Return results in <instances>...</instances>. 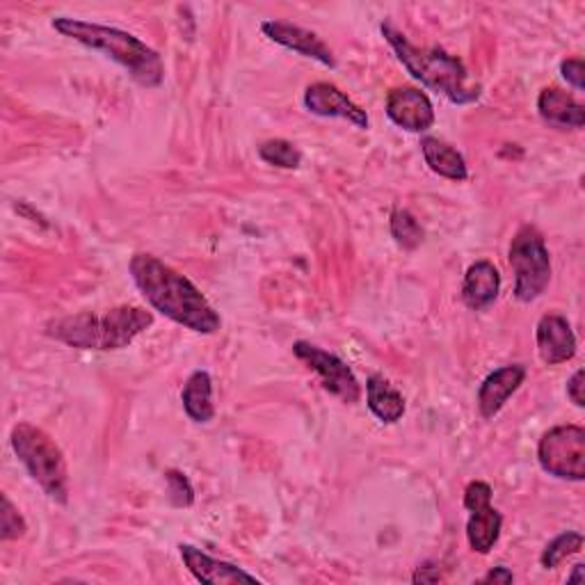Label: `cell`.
<instances>
[{
	"instance_id": "6da1fadb",
	"label": "cell",
	"mask_w": 585,
	"mask_h": 585,
	"mask_svg": "<svg viewBox=\"0 0 585 585\" xmlns=\"http://www.w3.org/2000/svg\"><path fill=\"white\" fill-rule=\"evenodd\" d=\"M129 270L153 311L197 334H216L222 327L220 314L204 298V292L158 257L133 255Z\"/></svg>"
},
{
	"instance_id": "7a4b0ae2",
	"label": "cell",
	"mask_w": 585,
	"mask_h": 585,
	"mask_svg": "<svg viewBox=\"0 0 585 585\" xmlns=\"http://www.w3.org/2000/svg\"><path fill=\"white\" fill-rule=\"evenodd\" d=\"M151 325V311L133 305H121L103 314L82 311L76 316L49 320L44 331L47 337L76 350L110 353L129 348Z\"/></svg>"
},
{
	"instance_id": "3957f363",
	"label": "cell",
	"mask_w": 585,
	"mask_h": 585,
	"mask_svg": "<svg viewBox=\"0 0 585 585\" xmlns=\"http://www.w3.org/2000/svg\"><path fill=\"white\" fill-rule=\"evenodd\" d=\"M51 28L62 37L78 41L82 47L103 53L106 58L127 69L138 86L149 90L162 86L165 65L160 53L147 47L136 34L71 17H56L51 21Z\"/></svg>"
},
{
	"instance_id": "277c9868",
	"label": "cell",
	"mask_w": 585,
	"mask_h": 585,
	"mask_svg": "<svg viewBox=\"0 0 585 585\" xmlns=\"http://www.w3.org/2000/svg\"><path fill=\"white\" fill-rule=\"evenodd\" d=\"M380 30L400 65L412 73V78L419 80L422 86L446 97L450 103L457 106L474 103L480 99V88L469 86V71L463 65V60L448 56L442 49L414 47L391 21H385Z\"/></svg>"
},
{
	"instance_id": "5b68a950",
	"label": "cell",
	"mask_w": 585,
	"mask_h": 585,
	"mask_svg": "<svg viewBox=\"0 0 585 585\" xmlns=\"http://www.w3.org/2000/svg\"><path fill=\"white\" fill-rule=\"evenodd\" d=\"M10 444L28 476L60 506L69 504V469L56 439L32 424H17Z\"/></svg>"
},
{
	"instance_id": "8992f818",
	"label": "cell",
	"mask_w": 585,
	"mask_h": 585,
	"mask_svg": "<svg viewBox=\"0 0 585 585\" xmlns=\"http://www.w3.org/2000/svg\"><path fill=\"white\" fill-rule=\"evenodd\" d=\"M508 261L515 270V298L524 305L537 300L552 281V257L545 236L533 225H524L510 242Z\"/></svg>"
},
{
	"instance_id": "52a82bcc",
	"label": "cell",
	"mask_w": 585,
	"mask_h": 585,
	"mask_svg": "<svg viewBox=\"0 0 585 585\" xmlns=\"http://www.w3.org/2000/svg\"><path fill=\"white\" fill-rule=\"evenodd\" d=\"M537 463L549 476L581 483L585 478V430L581 426H556L537 446Z\"/></svg>"
},
{
	"instance_id": "ba28073f",
	"label": "cell",
	"mask_w": 585,
	"mask_h": 585,
	"mask_svg": "<svg viewBox=\"0 0 585 585\" xmlns=\"http://www.w3.org/2000/svg\"><path fill=\"white\" fill-rule=\"evenodd\" d=\"M292 353L318 375L320 385L331 396L341 398L344 403H357L361 398V387L355 378V373L341 357L331 355L309 341H296L292 344Z\"/></svg>"
},
{
	"instance_id": "9c48e42d",
	"label": "cell",
	"mask_w": 585,
	"mask_h": 585,
	"mask_svg": "<svg viewBox=\"0 0 585 585\" xmlns=\"http://www.w3.org/2000/svg\"><path fill=\"white\" fill-rule=\"evenodd\" d=\"M387 117L403 131L426 133L435 123V106L422 90L394 88L387 95Z\"/></svg>"
},
{
	"instance_id": "30bf717a",
	"label": "cell",
	"mask_w": 585,
	"mask_h": 585,
	"mask_svg": "<svg viewBox=\"0 0 585 585\" xmlns=\"http://www.w3.org/2000/svg\"><path fill=\"white\" fill-rule=\"evenodd\" d=\"M305 108L311 115L329 117V119H346L355 129H368L370 119L366 110H361L346 92H341L331 82H314L305 90Z\"/></svg>"
},
{
	"instance_id": "8fae6325",
	"label": "cell",
	"mask_w": 585,
	"mask_h": 585,
	"mask_svg": "<svg viewBox=\"0 0 585 585\" xmlns=\"http://www.w3.org/2000/svg\"><path fill=\"white\" fill-rule=\"evenodd\" d=\"M261 30L270 41H275V44H279L292 53H298L303 58H311V60H316L329 69L337 67V58H334L331 49L316 32H311L307 28L292 26L286 21H264Z\"/></svg>"
},
{
	"instance_id": "7c38bea8",
	"label": "cell",
	"mask_w": 585,
	"mask_h": 585,
	"mask_svg": "<svg viewBox=\"0 0 585 585\" xmlns=\"http://www.w3.org/2000/svg\"><path fill=\"white\" fill-rule=\"evenodd\" d=\"M535 341H537V353L539 359L547 366H558L576 355V337L574 329L567 323L565 316L549 314L542 316L535 329Z\"/></svg>"
},
{
	"instance_id": "4fadbf2b",
	"label": "cell",
	"mask_w": 585,
	"mask_h": 585,
	"mask_svg": "<svg viewBox=\"0 0 585 585\" xmlns=\"http://www.w3.org/2000/svg\"><path fill=\"white\" fill-rule=\"evenodd\" d=\"M524 380H526V368L522 364L500 366L494 373H489L478 389V409L483 419H494V416L510 400V396L519 391Z\"/></svg>"
},
{
	"instance_id": "5bb4252c",
	"label": "cell",
	"mask_w": 585,
	"mask_h": 585,
	"mask_svg": "<svg viewBox=\"0 0 585 585\" xmlns=\"http://www.w3.org/2000/svg\"><path fill=\"white\" fill-rule=\"evenodd\" d=\"M179 554L188 567V572L208 585H231V583H259V578L255 574L245 572L238 565L211 558L208 554H204L201 549L192 547V545H179Z\"/></svg>"
},
{
	"instance_id": "9a60e30c",
	"label": "cell",
	"mask_w": 585,
	"mask_h": 585,
	"mask_svg": "<svg viewBox=\"0 0 585 585\" xmlns=\"http://www.w3.org/2000/svg\"><path fill=\"white\" fill-rule=\"evenodd\" d=\"M537 112L556 129L578 131L585 127V108L572 95L558 88H545L537 97Z\"/></svg>"
},
{
	"instance_id": "2e32d148",
	"label": "cell",
	"mask_w": 585,
	"mask_h": 585,
	"mask_svg": "<svg viewBox=\"0 0 585 585\" xmlns=\"http://www.w3.org/2000/svg\"><path fill=\"white\" fill-rule=\"evenodd\" d=\"M500 292V272L492 261H476L469 266L463 284V300L469 309L480 311L496 303Z\"/></svg>"
},
{
	"instance_id": "e0dca14e",
	"label": "cell",
	"mask_w": 585,
	"mask_h": 585,
	"mask_svg": "<svg viewBox=\"0 0 585 585\" xmlns=\"http://www.w3.org/2000/svg\"><path fill=\"white\" fill-rule=\"evenodd\" d=\"M366 403L375 419L387 426L398 424L405 416L403 394L378 373H373L366 380Z\"/></svg>"
},
{
	"instance_id": "ac0fdd59",
	"label": "cell",
	"mask_w": 585,
	"mask_h": 585,
	"mask_svg": "<svg viewBox=\"0 0 585 585\" xmlns=\"http://www.w3.org/2000/svg\"><path fill=\"white\" fill-rule=\"evenodd\" d=\"M181 403L190 422L195 424H211L216 419V403H214V380L208 370H195L184 385Z\"/></svg>"
},
{
	"instance_id": "d6986e66",
	"label": "cell",
	"mask_w": 585,
	"mask_h": 585,
	"mask_svg": "<svg viewBox=\"0 0 585 585\" xmlns=\"http://www.w3.org/2000/svg\"><path fill=\"white\" fill-rule=\"evenodd\" d=\"M500 528H504V517H500L496 508H492V500L489 504L472 508L467 522L469 547L476 554H489L500 537Z\"/></svg>"
},
{
	"instance_id": "ffe728a7",
	"label": "cell",
	"mask_w": 585,
	"mask_h": 585,
	"mask_svg": "<svg viewBox=\"0 0 585 585\" xmlns=\"http://www.w3.org/2000/svg\"><path fill=\"white\" fill-rule=\"evenodd\" d=\"M422 151H424L426 165L435 175L450 179V181H467L469 177L467 160L463 158V153L453 149L450 145H446L444 140L428 136L422 140Z\"/></svg>"
},
{
	"instance_id": "44dd1931",
	"label": "cell",
	"mask_w": 585,
	"mask_h": 585,
	"mask_svg": "<svg viewBox=\"0 0 585 585\" xmlns=\"http://www.w3.org/2000/svg\"><path fill=\"white\" fill-rule=\"evenodd\" d=\"M259 158L272 167H279V170H298L303 165V151L281 138L264 142L259 147Z\"/></svg>"
},
{
	"instance_id": "7402d4cb",
	"label": "cell",
	"mask_w": 585,
	"mask_h": 585,
	"mask_svg": "<svg viewBox=\"0 0 585 585\" xmlns=\"http://www.w3.org/2000/svg\"><path fill=\"white\" fill-rule=\"evenodd\" d=\"M581 549H583V535L567 531V533H561L558 537H554L549 542L545 552H542V556H539V563L545 569H554L563 561H567L569 556H576Z\"/></svg>"
},
{
	"instance_id": "603a6c76",
	"label": "cell",
	"mask_w": 585,
	"mask_h": 585,
	"mask_svg": "<svg viewBox=\"0 0 585 585\" xmlns=\"http://www.w3.org/2000/svg\"><path fill=\"white\" fill-rule=\"evenodd\" d=\"M389 227H391L394 240L403 249H416L424 242V229H422L419 220H416L409 211H405V208H396V211L391 214Z\"/></svg>"
},
{
	"instance_id": "cb8c5ba5",
	"label": "cell",
	"mask_w": 585,
	"mask_h": 585,
	"mask_svg": "<svg viewBox=\"0 0 585 585\" xmlns=\"http://www.w3.org/2000/svg\"><path fill=\"white\" fill-rule=\"evenodd\" d=\"M26 531H28L26 519L14 508L10 496L3 494V508H0V539H3V542L19 539V537L26 535Z\"/></svg>"
},
{
	"instance_id": "d4e9b609",
	"label": "cell",
	"mask_w": 585,
	"mask_h": 585,
	"mask_svg": "<svg viewBox=\"0 0 585 585\" xmlns=\"http://www.w3.org/2000/svg\"><path fill=\"white\" fill-rule=\"evenodd\" d=\"M167 480V494H170L172 506L177 508H190L195 504V489L190 485V480L186 478V474L172 469L165 474Z\"/></svg>"
},
{
	"instance_id": "484cf974",
	"label": "cell",
	"mask_w": 585,
	"mask_h": 585,
	"mask_svg": "<svg viewBox=\"0 0 585 585\" xmlns=\"http://www.w3.org/2000/svg\"><path fill=\"white\" fill-rule=\"evenodd\" d=\"M492 500V487L489 483L485 480H474L467 485L465 489V508L472 510L476 506H483V504H489Z\"/></svg>"
},
{
	"instance_id": "4316f807",
	"label": "cell",
	"mask_w": 585,
	"mask_h": 585,
	"mask_svg": "<svg viewBox=\"0 0 585 585\" xmlns=\"http://www.w3.org/2000/svg\"><path fill=\"white\" fill-rule=\"evenodd\" d=\"M561 73H563V78L569 82L572 88L583 92V88H585V65H583V60H578V58L565 60L561 65Z\"/></svg>"
},
{
	"instance_id": "83f0119b",
	"label": "cell",
	"mask_w": 585,
	"mask_h": 585,
	"mask_svg": "<svg viewBox=\"0 0 585 585\" xmlns=\"http://www.w3.org/2000/svg\"><path fill=\"white\" fill-rule=\"evenodd\" d=\"M583 378H585V373H583V368H581V370H576V373L572 375L569 383H567V396H569V400H572L576 407H583V405H585V398H583Z\"/></svg>"
},
{
	"instance_id": "f1b7e54d",
	"label": "cell",
	"mask_w": 585,
	"mask_h": 585,
	"mask_svg": "<svg viewBox=\"0 0 585 585\" xmlns=\"http://www.w3.org/2000/svg\"><path fill=\"white\" fill-rule=\"evenodd\" d=\"M515 581V574L508 567H494L489 569L478 583H498V585H510Z\"/></svg>"
},
{
	"instance_id": "f546056e",
	"label": "cell",
	"mask_w": 585,
	"mask_h": 585,
	"mask_svg": "<svg viewBox=\"0 0 585 585\" xmlns=\"http://www.w3.org/2000/svg\"><path fill=\"white\" fill-rule=\"evenodd\" d=\"M439 578H442L439 567H435L433 563H426V565H422V567H416V572H414V576H412L414 583H437Z\"/></svg>"
},
{
	"instance_id": "4dcf8cb0",
	"label": "cell",
	"mask_w": 585,
	"mask_h": 585,
	"mask_svg": "<svg viewBox=\"0 0 585 585\" xmlns=\"http://www.w3.org/2000/svg\"><path fill=\"white\" fill-rule=\"evenodd\" d=\"M585 578V567L583 565H574V574L567 576V583H581Z\"/></svg>"
}]
</instances>
